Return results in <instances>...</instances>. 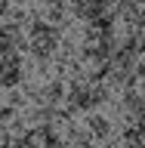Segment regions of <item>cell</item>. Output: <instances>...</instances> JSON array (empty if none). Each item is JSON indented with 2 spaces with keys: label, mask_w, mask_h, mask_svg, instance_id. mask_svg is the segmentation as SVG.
<instances>
[{
  "label": "cell",
  "mask_w": 145,
  "mask_h": 148,
  "mask_svg": "<svg viewBox=\"0 0 145 148\" xmlns=\"http://www.w3.org/2000/svg\"><path fill=\"white\" fill-rule=\"evenodd\" d=\"M87 130L93 133V139H102V142H105V139L111 136V120H108V117H102V114H96V111H93L90 117H87Z\"/></svg>",
  "instance_id": "6da1fadb"
},
{
  "label": "cell",
  "mask_w": 145,
  "mask_h": 148,
  "mask_svg": "<svg viewBox=\"0 0 145 148\" xmlns=\"http://www.w3.org/2000/svg\"><path fill=\"white\" fill-rule=\"evenodd\" d=\"M22 83H25V71H22V68L0 71V90H19Z\"/></svg>",
  "instance_id": "7a4b0ae2"
},
{
  "label": "cell",
  "mask_w": 145,
  "mask_h": 148,
  "mask_svg": "<svg viewBox=\"0 0 145 148\" xmlns=\"http://www.w3.org/2000/svg\"><path fill=\"white\" fill-rule=\"evenodd\" d=\"M87 92H90V105H93V111L99 108V105H105V102H111V90L105 86V83H96V86H87Z\"/></svg>",
  "instance_id": "3957f363"
},
{
  "label": "cell",
  "mask_w": 145,
  "mask_h": 148,
  "mask_svg": "<svg viewBox=\"0 0 145 148\" xmlns=\"http://www.w3.org/2000/svg\"><path fill=\"white\" fill-rule=\"evenodd\" d=\"M6 99H9V108H16V111H19V108H22V105L28 102V99H25V96H22L19 90H9V96H6Z\"/></svg>",
  "instance_id": "277c9868"
},
{
  "label": "cell",
  "mask_w": 145,
  "mask_h": 148,
  "mask_svg": "<svg viewBox=\"0 0 145 148\" xmlns=\"http://www.w3.org/2000/svg\"><path fill=\"white\" fill-rule=\"evenodd\" d=\"M9 12H12V6H9L6 0H0V16H3V18H9Z\"/></svg>",
  "instance_id": "5b68a950"
},
{
  "label": "cell",
  "mask_w": 145,
  "mask_h": 148,
  "mask_svg": "<svg viewBox=\"0 0 145 148\" xmlns=\"http://www.w3.org/2000/svg\"><path fill=\"white\" fill-rule=\"evenodd\" d=\"M102 148H118V145H114V142H108V145H102Z\"/></svg>",
  "instance_id": "8992f818"
}]
</instances>
